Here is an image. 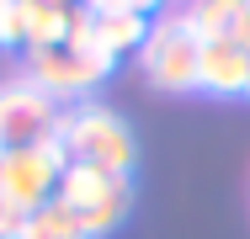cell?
Returning <instances> with one entry per match:
<instances>
[{"label":"cell","mask_w":250,"mask_h":239,"mask_svg":"<svg viewBox=\"0 0 250 239\" xmlns=\"http://www.w3.org/2000/svg\"><path fill=\"white\" fill-rule=\"evenodd\" d=\"M59 149H64L69 165H91V170H106V176H133V159H139V143L128 133V122L112 106H96V101H80V106L64 112Z\"/></svg>","instance_id":"cell-1"},{"label":"cell","mask_w":250,"mask_h":239,"mask_svg":"<svg viewBox=\"0 0 250 239\" xmlns=\"http://www.w3.org/2000/svg\"><path fill=\"white\" fill-rule=\"evenodd\" d=\"M197 53L202 38L181 11H165L149 21V38L139 48V69L154 91H197Z\"/></svg>","instance_id":"cell-2"},{"label":"cell","mask_w":250,"mask_h":239,"mask_svg":"<svg viewBox=\"0 0 250 239\" xmlns=\"http://www.w3.org/2000/svg\"><path fill=\"white\" fill-rule=\"evenodd\" d=\"M117 59H106L96 43H53L27 53V80L38 91H48L53 101H80L85 91H96L112 75Z\"/></svg>","instance_id":"cell-3"},{"label":"cell","mask_w":250,"mask_h":239,"mask_svg":"<svg viewBox=\"0 0 250 239\" xmlns=\"http://www.w3.org/2000/svg\"><path fill=\"white\" fill-rule=\"evenodd\" d=\"M64 149L59 143H32V149H0V207L38 213L59 197L64 181Z\"/></svg>","instance_id":"cell-4"},{"label":"cell","mask_w":250,"mask_h":239,"mask_svg":"<svg viewBox=\"0 0 250 239\" xmlns=\"http://www.w3.org/2000/svg\"><path fill=\"white\" fill-rule=\"evenodd\" d=\"M59 202H69L85 223V234L101 239L112 234L128 207H133V181L128 176H106V170H91V165H64V181H59Z\"/></svg>","instance_id":"cell-5"},{"label":"cell","mask_w":250,"mask_h":239,"mask_svg":"<svg viewBox=\"0 0 250 239\" xmlns=\"http://www.w3.org/2000/svg\"><path fill=\"white\" fill-rule=\"evenodd\" d=\"M64 106L32 80L0 85V149H32V143H59Z\"/></svg>","instance_id":"cell-6"},{"label":"cell","mask_w":250,"mask_h":239,"mask_svg":"<svg viewBox=\"0 0 250 239\" xmlns=\"http://www.w3.org/2000/svg\"><path fill=\"white\" fill-rule=\"evenodd\" d=\"M197 91L208 96H250V53L234 38H202Z\"/></svg>","instance_id":"cell-7"},{"label":"cell","mask_w":250,"mask_h":239,"mask_svg":"<svg viewBox=\"0 0 250 239\" xmlns=\"http://www.w3.org/2000/svg\"><path fill=\"white\" fill-rule=\"evenodd\" d=\"M96 16V11H91ZM149 38V16L139 11H112V16H96L91 21V43L106 53V59H123V53H139Z\"/></svg>","instance_id":"cell-8"},{"label":"cell","mask_w":250,"mask_h":239,"mask_svg":"<svg viewBox=\"0 0 250 239\" xmlns=\"http://www.w3.org/2000/svg\"><path fill=\"white\" fill-rule=\"evenodd\" d=\"M27 11V53L32 48H53L69 38V11L75 0H21Z\"/></svg>","instance_id":"cell-9"},{"label":"cell","mask_w":250,"mask_h":239,"mask_svg":"<svg viewBox=\"0 0 250 239\" xmlns=\"http://www.w3.org/2000/svg\"><path fill=\"white\" fill-rule=\"evenodd\" d=\"M245 5H250V0H187V5H181V16L192 21V32H197V38H234V27H240Z\"/></svg>","instance_id":"cell-10"},{"label":"cell","mask_w":250,"mask_h":239,"mask_svg":"<svg viewBox=\"0 0 250 239\" xmlns=\"http://www.w3.org/2000/svg\"><path fill=\"white\" fill-rule=\"evenodd\" d=\"M21 239H91L85 234V223H80V213L69 207V202H43L38 213H27V229H21Z\"/></svg>","instance_id":"cell-11"},{"label":"cell","mask_w":250,"mask_h":239,"mask_svg":"<svg viewBox=\"0 0 250 239\" xmlns=\"http://www.w3.org/2000/svg\"><path fill=\"white\" fill-rule=\"evenodd\" d=\"M0 48H27V11H21V0H0Z\"/></svg>","instance_id":"cell-12"},{"label":"cell","mask_w":250,"mask_h":239,"mask_svg":"<svg viewBox=\"0 0 250 239\" xmlns=\"http://www.w3.org/2000/svg\"><path fill=\"white\" fill-rule=\"evenodd\" d=\"M85 11H96V16H112V11H139V16H149V5L160 0H80Z\"/></svg>","instance_id":"cell-13"},{"label":"cell","mask_w":250,"mask_h":239,"mask_svg":"<svg viewBox=\"0 0 250 239\" xmlns=\"http://www.w3.org/2000/svg\"><path fill=\"white\" fill-rule=\"evenodd\" d=\"M160 5H176V11H181V5H187V0H160Z\"/></svg>","instance_id":"cell-14"},{"label":"cell","mask_w":250,"mask_h":239,"mask_svg":"<svg viewBox=\"0 0 250 239\" xmlns=\"http://www.w3.org/2000/svg\"><path fill=\"white\" fill-rule=\"evenodd\" d=\"M245 53H250V43H245Z\"/></svg>","instance_id":"cell-15"}]
</instances>
